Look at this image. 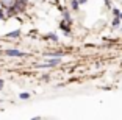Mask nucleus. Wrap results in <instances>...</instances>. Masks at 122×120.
<instances>
[{
  "instance_id": "5",
  "label": "nucleus",
  "mask_w": 122,
  "mask_h": 120,
  "mask_svg": "<svg viewBox=\"0 0 122 120\" xmlns=\"http://www.w3.org/2000/svg\"><path fill=\"white\" fill-rule=\"evenodd\" d=\"M64 55V52H50V53H47V56H50V58H61Z\"/></svg>"
},
{
  "instance_id": "12",
  "label": "nucleus",
  "mask_w": 122,
  "mask_h": 120,
  "mask_svg": "<svg viewBox=\"0 0 122 120\" xmlns=\"http://www.w3.org/2000/svg\"><path fill=\"white\" fill-rule=\"evenodd\" d=\"M113 13H114V16H119L121 13H119V10H113Z\"/></svg>"
},
{
  "instance_id": "13",
  "label": "nucleus",
  "mask_w": 122,
  "mask_h": 120,
  "mask_svg": "<svg viewBox=\"0 0 122 120\" xmlns=\"http://www.w3.org/2000/svg\"><path fill=\"white\" fill-rule=\"evenodd\" d=\"M3 87V80H0V89Z\"/></svg>"
},
{
  "instance_id": "7",
  "label": "nucleus",
  "mask_w": 122,
  "mask_h": 120,
  "mask_svg": "<svg viewBox=\"0 0 122 120\" xmlns=\"http://www.w3.org/2000/svg\"><path fill=\"white\" fill-rule=\"evenodd\" d=\"M19 98H20V100H28V98H30V94H27V92H22L20 95H19Z\"/></svg>"
},
{
  "instance_id": "15",
  "label": "nucleus",
  "mask_w": 122,
  "mask_h": 120,
  "mask_svg": "<svg viewBox=\"0 0 122 120\" xmlns=\"http://www.w3.org/2000/svg\"><path fill=\"white\" fill-rule=\"evenodd\" d=\"M119 19H121V20H122V14H119Z\"/></svg>"
},
{
  "instance_id": "8",
  "label": "nucleus",
  "mask_w": 122,
  "mask_h": 120,
  "mask_svg": "<svg viewBox=\"0 0 122 120\" xmlns=\"http://www.w3.org/2000/svg\"><path fill=\"white\" fill-rule=\"evenodd\" d=\"M0 19H3V20H5V19H8L6 17V11H5V10H0Z\"/></svg>"
},
{
  "instance_id": "2",
  "label": "nucleus",
  "mask_w": 122,
  "mask_h": 120,
  "mask_svg": "<svg viewBox=\"0 0 122 120\" xmlns=\"http://www.w3.org/2000/svg\"><path fill=\"white\" fill-rule=\"evenodd\" d=\"M14 3H16V0H0V5H2L5 10H6V8H11Z\"/></svg>"
},
{
  "instance_id": "11",
  "label": "nucleus",
  "mask_w": 122,
  "mask_h": 120,
  "mask_svg": "<svg viewBox=\"0 0 122 120\" xmlns=\"http://www.w3.org/2000/svg\"><path fill=\"white\" fill-rule=\"evenodd\" d=\"M72 8H74V10H77V8H78V2H77V0H72Z\"/></svg>"
},
{
  "instance_id": "4",
  "label": "nucleus",
  "mask_w": 122,
  "mask_h": 120,
  "mask_svg": "<svg viewBox=\"0 0 122 120\" xmlns=\"http://www.w3.org/2000/svg\"><path fill=\"white\" fill-rule=\"evenodd\" d=\"M20 36V30H14V31H10L6 34V38H10V39H14V38H19Z\"/></svg>"
},
{
  "instance_id": "6",
  "label": "nucleus",
  "mask_w": 122,
  "mask_h": 120,
  "mask_svg": "<svg viewBox=\"0 0 122 120\" xmlns=\"http://www.w3.org/2000/svg\"><path fill=\"white\" fill-rule=\"evenodd\" d=\"M63 17H64L66 22H69V24H71V14H69L67 11H63Z\"/></svg>"
},
{
  "instance_id": "10",
  "label": "nucleus",
  "mask_w": 122,
  "mask_h": 120,
  "mask_svg": "<svg viewBox=\"0 0 122 120\" xmlns=\"http://www.w3.org/2000/svg\"><path fill=\"white\" fill-rule=\"evenodd\" d=\"M121 24V19H119V16H116V19H114V22H113V27H117V25Z\"/></svg>"
},
{
  "instance_id": "3",
  "label": "nucleus",
  "mask_w": 122,
  "mask_h": 120,
  "mask_svg": "<svg viewBox=\"0 0 122 120\" xmlns=\"http://www.w3.org/2000/svg\"><path fill=\"white\" fill-rule=\"evenodd\" d=\"M67 24H69V22H66V20L60 24V28H61V30H64L66 36H69V34H71V30H69V25H67Z\"/></svg>"
},
{
  "instance_id": "1",
  "label": "nucleus",
  "mask_w": 122,
  "mask_h": 120,
  "mask_svg": "<svg viewBox=\"0 0 122 120\" xmlns=\"http://www.w3.org/2000/svg\"><path fill=\"white\" fill-rule=\"evenodd\" d=\"M5 55H8V56H19V58L25 56V53L19 52V50H14V48H8V50H5Z\"/></svg>"
},
{
  "instance_id": "14",
  "label": "nucleus",
  "mask_w": 122,
  "mask_h": 120,
  "mask_svg": "<svg viewBox=\"0 0 122 120\" xmlns=\"http://www.w3.org/2000/svg\"><path fill=\"white\" fill-rule=\"evenodd\" d=\"M80 3H86V0H78Z\"/></svg>"
},
{
  "instance_id": "9",
  "label": "nucleus",
  "mask_w": 122,
  "mask_h": 120,
  "mask_svg": "<svg viewBox=\"0 0 122 120\" xmlns=\"http://www.w3.org/2000/svg\"><path fill=\"white\" fill-rule=\"evenodd\" d=\"M47 38H49V39H52V41H58V36L55 34V33H50V34L47 36Z\"/></svg>"
}]
</instances>
